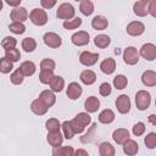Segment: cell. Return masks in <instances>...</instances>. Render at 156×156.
I'll use <instances>...</instances> for the list:
<instances>
[{
    "label": "cell",
    "mask_w": 156,
    "mask_h": 156,
    "mask_svg": "<svg viewBox=\"0 0 156 156\" xmlns=\"http://www.w3.org/2000/svg\"><path fill=\"white\" fill-rule=\"evenodd\" d=\"M150 102H151V95L149 91L139 90L135 94V105H136L138 110H140V111L146 110L150 106Z\"/></svg>",
    "instance_id": "obj_1"
},
{
    "label": "cell",
    "mask_w": 156,
    "mask_h": 156,
    "mask_svg": "<svg viewBox=\"0 0 156 156\" xmlns=\"http://www.w3.org/2000/svg\"><path fill=\"white\" fill-rule=\"evenodd\" d=\"M76 13V10L74 7L69 4V2H63L58 6L57 11H56V16L61 20H65V21H69Z\"/></svg>",
    "instance_id": "obj_2"
},
{
    "label": "cell",
    "mask_w": 156,
    "mask_h": 156,
    "mask_svg": "<svg viewBox=\"0 0 156 156\" xmlns=\"http://www.w3.org/2000/svg\"><path fill=\"white\" fill-rule=\"evenodd\" d=\"M29 20L35 26H44L48 22V13L43 9H33L29 13Z\"/></svg>",
    "instance_id": "obj_3"
},
{
    "label": "cell",
    "mask_w": 156,
    "mask_h": 156,
    "mask_svg": "<svg viewBox=\"0 0 156 156\" xmlns=\"http://www.w3.org/2000/svg\"><path fill=\"white\" fill-rule=\"evenodd\" d=\"M123 60H124V62L127 65H130V66L138 63V61H139V52H138L136 48L128 46L127 49H124V51H123Z\"/></svg>",
    "instance_id": "obj_4"
},
{
    "label": "cell",
    "mask_w": 156,
    "mask_h": 156,
    "mask_svg": "<svg viewBox=\"0 0 156 156\" xmlns=\"http://www.w3.org/2000/svg\"><path fill=\"white\" fill-rule=\"evenodd\" d=\"M44 43L45 45H48L49 48H52V49H57L61 46L62 44V39L58 34L54 33V32H48L44 34Z\"/></svg>",
    "instance_id": "obj_5"
},
{
    "label": "cell",
    "mask_w": 156,
    "mask_h": 156,
    "mask_svg": "<svg viewBox=\"0 0 156 156\" xmlns=\"http://www.w3.org/2000/svg\"><path fill=\"white\" fill-rule=\"evenodd\" d=\"M139 55L147 60V61H152L156 58V45H154L152 43H146L141 46L140 51H139Z\"/></svg>",
    "instance_id": "obj_6"
},
{
    "label": "cell",
    "mask_w": 156,
    "mask_h": 156,
    "mask_svg": "<svg viewBox=\"0 0 156 156\" xmlns=\"http://www.w3.org/2000/svg\"><path fill=\"white\" fill-rule=\"evenodd\" d=\"M116 107H117L119 113H122V115L128 113L129 110H130V100H129V98L126 94L119 95L117 98V100H116Z\"/></svg>",
    "instance_id": "obj_7"
},
{
    "label": "cell",
    "mask_w": 156,
    "mask_h": 156,
    "mask_svg": "<svg viewBox=\"0 0 156 156\" xmlns=\"http://www.w3.org/2000/svg\"><path fill=\"white\" fill-rule=\"evenodd\" d=\"M90 37H89V33L88 32H85V30H79V32H77V33H74L72 37H71V40H72V43L74 44V45H77V46H84V45H87V44H89V39Z\"/></svg>",
    "instance_id": "obj_8"
},
{
    "label": "cell",
    "mask_w": 156,
    "mask_h": 156,
    "mask_svg": "<svg viewBox=\"0 0 156 156\" xmlns=\"http://www.w3.org/2000/svg\"><path fill=\"white\" fill-rule=\"evenodd\" d=\"M99 60V54L96 52H90V51H83L79 55V61L82 65L84 66H93L96 63V61Z\"/></svg>",
    "instance_id": "obj_9"
},
{
    "label": "cell",
    "mask_w": 156,
    "mask_h": 156,
    "mask_svg": "<svg viewBox=\"0 0 156 156\" xmlns=\"http://www.w3.org/2000/svg\"><path fill=\"white\" fill-rule=\"evenodd\" d=\"M28 12H27V9H24V7H16V9H13L12 11H11V13H10V18L13 21V22H21V23H23L27 18H28Z\"/></svg>",
    "instance_id": "obj_10"
},
{
    "label": "cell",
    "mask_w": 156,
    "mask_h": 156,
    "mask_svg": "<svg viewBox=\"0 0 156 156\" xmlns=\"http://www.w3.org/2000/svg\"><path fill=\"white\" fill-rule=\"evenodd\" d=\"M149 4L150 1L149 0H140V1H136L133 6V11L136 16L139 17H144L149 13Z\"/></svg>",
    "instance_id": "obj_11"
},
{
    "label": "cell",
    "mask_w": 156,
    "mask_h": 156,
    "mask_svg": "<svg viewBox=\"0 0 156 156\" xmlns=\"http://www.w3.org/2000/svg\"><path fill=\"white\" fill-rule=\"evenodd\" d=\"M144 30H145V26L139 21H133L127 26V33L133 37L141 35L144 33Z\"/></svg>",
    "instance_id": "obj_12"
},
{
    "label": "cell",
    "mask_w": 156,
    "mask_h": 156,
    "mask_svg": "<svg viewBox=\"0 0 156 156\" xmlns=\"http://www.w3.org/2000/svg\"><path fill=\"white\" fill-rule=\"evenodd\" d=\"M83 90H82V87L77 83V82H72L68 84L67 87V90H66V95L71 99V100H77L80 95H82Z\"/></svg>",
    "instance_id": "obj_13"
},
{
    "label": "cell",
    "mask_w": 156,
    "mask_h": 156,
    "mask_svg": "<svg viewBox=\"0 0 156 156\" xmlns=\"http://www.w3.org/2000/svg\"><path fill=\"white\" fill-rule=\"evenodd\" d=\"M112 138L117 144L123 145L129 140V132L126 128H118L112 133Z\"/></svg>",
    "instance_id": "obj_14"
},
{
    "label": "cell",
    "mask_w": 156,
    "mask_h": 156,
    "mask_svg": "<svg viewBox=\"0 0 156 156\" xmlns=\"http://www.w3.org/2000/svg\"><path fill=\"white\" fill-rule=\"evenodd\" d=\"M30 110H32L33 113H35V115H38V116H43V115H45V113L48 112L49 107L38 98V99H35V100L32 101V104H30Z\"/></svg>",
    "instance_id": "obj_15"
},
{
    "label": "cell",
    "mask_w": 156,
    "mask_h": 156,
    "mask_svg": "<svg viewBox=\"0 0 156 156\" xmlns=\"http://www.w3.org/2000/svg\"><path fill=\"white\" fill-rule=\"evenodd\" d=\"M100 69L105 74H112L115 72V69H116V61L113 58H111V57L105 58L100 63Z\"/></svg>",
    "instance_id": "obj_16"
},
{
    "label": "cell",
    "mask_w": 156,
    "mask_h": 156,
    "mask_svg": "<svg viewBox=\"0 0 156 156\" xmlns=\"http://www.w3.org/2000/svg\"><path fill=\"white\" fill-rule=\"evenodd\" d=\"M39 99L48 106V107H51L55 102H56V96L54 94L52 90H43L40 94H39Z\"/></svg>",
    "instance_id": "obj_17"
},
{
    "label": "cell",
    "mask_w": 156,
    "mask_h": 156,
    "mask_svg": "<svg viewBox=\"0 0 156 156\" xmlns=\"http://www.w3.org/2000/svg\"><path fill=\"white\" fill-rule=\"evenodd\" d=\"M141 82L146 87H155L156 85V72L147 69L141 76Z\"/></svg>",
    "instance_id": "obj_18"
},
{
    "label": "cell",
    "mask_w": 156,
    "mask_h": 156,
    "mask_svg": "<svg viewBox=\"0 0 156 156\" xmlns=\"http://www.w3.org/2000/svg\"><path fill=\"white\" fill-rule=\"evenodd\" d=\"M91 26H93V28L96 29V30H104V29L107 28L108 21H107L106 17H104V16H101V15H98V16H95V17L91 20Z\"/></svg>",
    "instance_id": "obj_19"
},
{
    "label": "cell",
    "mask_w": 156,
    "mask_h": 156,
    "mask_svg": "<svg viewBox=\"0 0 156 156\" xmlns=\"http://www.w3.org/2000/svg\"><path fill=\"white\" fill-rule=\"evenodd\" d=\"M46 140H48V143H49L52 147H58V146L62 144V141H63V135H62L60 132L48 133Z\"/></svg>",
    "instance_id": "obj_20"
},
{
    "label": "cell",
    "mask_w": 156,
    "mask_h": 156,
    "mask_svg": "<svg viewBox=\"0 0 156 156\" xmlns=\"http://www.w3.org/2000/svg\"><path fill=\"white\" fill-rule=\"evenodd\" d=\"M84 107L89 113L96 112L99 110V107H100V101H99V99L96 96H89L84 102Z\"/></svg>",
    "instance_id": "obj_21"
},
{
    "label": "cell",
    "mask_w": 156,
    "mask_h": 156,
    "mask_svg": "<svg viewBox=\"0 0 156 156\" xmlns=\"http://www.w3.org/2000/svg\"><path fill=\"white\" fill-rule=\"evenodd\" d=\"M138 150H139L138 143L134 141V140H132V139H129L127 143L123 144V151H124V154L128 155V156H134V155H136Z\"/></svg>",
    "instance_id": "obj_22"
},
{
    "label": "cell",
    "mask_w": 156,
    "mask_h": 156,
    "mask_svg": "<svg viewBox=\"0 0 156 156\" xmlns=\"http://www.w3.org/2000/svg\"><path fill=\"white\" fill-rule=\"evenodd\" d=\"M79 78H80L82 83H84L85 85H91L96 80V74L91 69H84L80 73V77Z\"/></svg>",
    "instance_id": "obj_23"
},
{
    "label": "cell",
    "mask_w": 156,
    "mask_h": 156,
    "mask_svg": "<svg viewBox=\"0 0 156 156\" xmlns=\"http://www.w3.org/2000/svg\"><path fill=\"white\" fill-rule=\"evenodd\" d=\"M74 154L76 151L72 146H58L52 150V156H74Z\"/></svg>",
    "instance_id": "obj_24"
},
{
    "label": "cell",
    "mask_w": 156,
    "mask_h": 156,
    "mask_svg": "<svg viewBox=\"0 0 156 156\" xmlns=\"http://www.w3.org/2000/svg\"><path fill=\"white\" fill-rule=\"evenodd\" d=\"M99 121L104 124H110L111 122L115 121V112L110 108H105L104 111L100 112L99 115Z\"/></svg>",
    "instance_id": "obj_25"
},
{
    "label": "cell",
    "mask_w": 156,
    "mask_h": 156,
    "mask_svg": "<svg viewBox=\"0 0 156 156\" xmlns=\"http://www.w3.org/2000/svg\"><path fill=\"white\" fill-rule=\"evenodd\" d=\"M49 85H50V89H51L52 91L60 93V91L63 89V87H65V80H63V78L60 77V76H54V78L51 79V82H50Z\"/></svg>",
    "instance_id": "obj_26"
},
{
    "label": "cell",
    "mask_w": 156,
    "mask_h": 156,
    "mask_svg": "<svg viewBox=\"0 0 156 156\" xmlns=\"http://www.w3.org/2000/svg\"><path fill=\"white\" fill-rule=\"evenodd\" d=\"M99 154L100 156H115V147L112 146V144L104 141L99 146Z\"/></svg>",
    "instance_id": "obj_27"
},
{
    "label": "cell",
    "mask_w": 156,
    "mask_h": 156,
    "mask_svg": "<svg viewBox=\"0 0 156 156\" xmlns=\"http://www.w3.org/2000/svg\"><path fill=\"white\" fill-rule=\"evenodd\" d=\"M110 43H111V39H110V37L106 35V34H99V35H96V37L94 38V44H95L98 48H100V49L107 48V46L110 45Z\"/></svg>",
    "instance_id": "obj_28"
},
{
    "label": "cell",
    "mask_w": 156,
    "mask_h": 156,
    "mask_svg": "<svg viewBox=\"0 0 156 156\" xmlns=\"http://www.w3.org/2000/svg\"><path fill=\"white\" fill-rule=\"evenodd\" d=\"M20 68L23 72V74L24 76H28V77L29 76H33L35 73V69H37L34 62H32V61H24V62H22L21 66H20Z\"/></svg>",
    "instance_id": "obj_29"
},
{
    "label": "cell",
    "mask_w": 156,
    "mask_h": 156,
    "mask_svg": "<svg viewBox=\"0 0 156 156\" xmlns=\"http://www.w3.org/2000/svg\"><path fill=\"white\" fill-rule=\"evenodd\" d=\"M79 10H80V12L83 15L89 16V15H91L94 12V4L90 0H83L79 4Z\"/></svg>",
    "instance_id": "obj_30"
},
{
    "label": "cell",
    "mask_w": 156,
    "mask_h": 156,
    "mask_svg": "<svg viewBox=\"0 0 156 156\" xmlns=\"http://www.w3.org/2000/svg\"><path fill=\"white\" fill-rule=\"evenodd\" d=\"M61 123L57 118H50L46 121L45 123V127L48 129V133H54V132H60V128H61Z\"/></svg>",
    "instance_id": "obj_31"
},
{
    "label": "cell",
    "mask_w": 156,
    "mask_h": 156,
    "mask_svg": "<svg viewBox=\"0 0 156 156\" xmlns=\"http://www.w3.org/2000/svg\"><path fill=\"white\" fill-rule=\"evenodd\" d=\"M127 84H128V79H127V77L123 76V74H117V76L113 78V87H115L116 89H118V90L124 89V88L127 87Z\"/></svg>",
    "instance_id": "obj_32"
},
{
    "label": "cell",
    "mask_w": 156,
    "mask_h": 156,
    "mask_svg": "<svg viewBox=\"0 0 156 156\" xmlns=\"http://www.w3.org/2000/svg\"><path fill=\"white\" fill-rule=\"evenodd\" d=\"M74 121H76L80 127L85 128V127L90 123L91 118H90V116H89L87 112H80V113H78V115L74 117Z\"/></svg>",
    "instance_id": "obj_33"
},
{
    "label": "cell",
    "mask_w": 156,
    "mask_h": 156,
    "mask_svg": "<svg viewBox=\"0 0 156 156\" xmlns=\"http://www.w3.org/2000/svg\"><path fill=\"white\" fill-rule=\"evenodd\" d=\"M35 48H37V41L33 39V38H24L23 40H22V49L24 50V51H27V52H32V51H34L35 50Z\"/></svg>",
    "instance_id": "obj_34"
},
{
    "label": "cell",
    "mask_w": 156,
    "mask_h": 156,
    "mask_svg": "<svg viewBox=\"0 0 156 156\" xmlns=\"http://www.w3.org/2000/svg\"><path fill=\"white\" fill-rule=\"evenodd\" d=\"M61 128H62V130H63V135H65L66 139H72V138L74 136L76 133H74V130H73V128H72L71 121H65V122L62 123Z\"/></svg>",
    "instance_id": "obj_35"
},
{
    "label": "cell",
    "mask_w": 156,
    "mask_h": 156,
    "mask_svg": "<svg viewBox=\"0 0 156 156\" xmlns=\"http://www.w3.org/2000/svg\"><path fill=\"white\" fill-rule=\"evenodd\" d=\"M23 78H24V74H23V72L21 71L20 67H18V68L10 76V80H11V83H12V84H16V85L21 84V83L23 82Z\"/></svg>",
    "instance_id": "obj_36"
},
{
    "label": "cell",
    "mask_w": 156,
    "mask_h": 156,
    "mask_svg": "<svg viewBox=\"0 0 156 156\" xmlns=\"http://www.w3.org/2000/svg\"><path fill=\"white\" fill-rule=\"evenodd\" d=\"M5 57L9 58L12 62H16V61H18L21 58V52H20V50H17L15 48L13 49H9V50H5Z\"/></svg>",
    "instance_id": "obj_37"
},
{
    "label": "cell",
    "mask_w": 156,
    "mask_h": 156,
    "mask_svg": "<svg viewBox=\"0 0 156 156\" xmlns=\"http://www.w3.org/2000/svg\"><path fill=\"white\" fill-rule=\"evenodd\" d=\"M13 68V65H12V61H10L9 58L6 57H2L1 61H0V71L2 73H10Z\"/></svg>",
    "instance_id": "obj_38"
},
{
    "label": "cell",
    "mask_w": 156,
    "mask_h": 156,
    "mask_svg": "<svg viewBox=\"0 0 156 156\" xmlns=\"http://www.w3.org/2000/svg\"><path fill=\"white\" fill-rule=\"evenodd\" d=\"M144 144L147 149H155L156 147V133L154 132L149 133L144 139Z\"/></svg>",
    "instance_id": "obj_39"
},
{
    "label": "cell",
    "mask_w": 156,
    "mask_h": 156,
    "mask_svg": "<svg viewBox=\"0 0 156 156\" xmlns=\"http://www.w3.org/2000/svg\"><path fill=\"white\" fill-rule=\"evenodd\" d=\"M9 29L15 34H22V33L26 32V26L21 22H12L9 26Z\"/></svg>",
    "instance_id": "obj_40"
},
{
    "label": "cell",
    "mask_w": 156,
    "mask_h": 156,
    "mask_svg": "<svg viewBox=\"0 0 156 156\" xmlns=\"http://www.w3.org/2000/svg\"><path fill=\"white\" fill-rule=\"evenodd\" d=\"M55 67H56V63H55V61L51 60V58H44V60L40 62V69H41V71H52V72H54Z\"/></svg>",
    "instance_id": "obj_41"
},
{
    "label": "cell",
    "mask_w": 156,
    "mask_h": 156,
    "mask_svg": "<svg viewBox=\"0 0 156 156\" xmlns=\"http://www.w3.org/2000/svg\"><path fill=\"white\" fill-rule=\"evenodd\" d=\"M54 78V73L52 71H40L39 74V80L43 84H50L51 79Z\"/></svg>",
    "instance_id": "obj_42"
},
{
    "label": "cell",
    "mask_w": 156,
    "mask_h": 156,
    "mask_svg": "<svg viewBox=\"0 0 156 156\" xmlns=\"http://www.w3.org/2000/svg\"><path fill=\"white\" fill-rule=\"evenodd\" d=\"M80 24H82V18H79V17H76L73 20H69V21H65L63 22V27L66 29H76Z\"/></svg>",
    "instance_id": "obj_43"
},
{
    "label": "cell",
    "mask_w": 156,
    "mask_h": 156,
    "mask_svg": "<svg viewBox=\"0 0 156 156\" xmlns=\"http://www.w3.org/2000/svg\"><path fill=\"white\" fill-rule=\"evenodd\" d=\"M16 44H17V40H16L15 38H12V37H6V38H4L2 41H1V46H2L5 50L13 49V48L16 46Z\"/></svg>",
    "instance_id": "obj_44"
},
{
    "label": "cell",
    "mask_w": 156,
    "mask_h": 156,
    "mask_svg": "<svg viewBox=\"0 0 156 156\" xmlns=\"http://www.w3.org/2000/svg\"><path fill=\"white\" fill-rule=\"evenodd\" d=\"M144 132H145V124H144L143 122H138V123L134 124V127H133V134H134L135 136L143 135Z\"/></svg>",
    "instance_id": "obj_45"
},
{
    "label": "cell",
    "mask_w": 156,
    "mask_h": 156,
    "mask_svg": "<svg viewBox=\"0 0 156 156\" xmlns=\"http://www.w3.org/2000/svg\"><path fill=\"white\" fill-rule=\"evenodd\" d=\"M99 93L102 96H108L111 94V85L108 83H102L99 88Z\"/></svg>",
    "instance_id": "obj_46"
},
{
    "label": "cell",
    "mask_w": 156,
    "mask_h": 156,
    "mask_svg": "<svg viewBox=\"0 0 156 156\" xmlns=\"http://www.w3.org/2000/svg\"><path fill=\"white\" fill-rule=\"evenodd\" d=\"M40 4H41V6L44 9H51V7H54L56 5V1L55 0H41Z\"/></svg>",
    "instance_id": "obj_47"
},
{
    "label": "cell",
    "mask_w": 156,
    "mask_h": 156,
    "mask_svg": "<svg viewBox=\"0 0 156 156\" xmlns=\"http://www.w3.org/2000/svg\"><path fill=\"white\" fill-rule=\"evenodd\" d=\"M71 124H72V128H73V130H74V133L77 134H80V133H83V130H84V128L83 127H80L76 121H74V118L71 121Z\"/></svg>",
    "instance_id": "obj_48"
},
{
    "label": "cell",
    "mask_w": 156,
    "mask_h": 156,
    "mask_svg": "<svg viewBox=\"0 0 156 156\" xmlns=\"http://www.w3.org/2000/svg\"><path fill=\"white\" fill-rule=\"evenodd\" d=\"M149 13L156 18V0H151L149 4Z\"/></svg>",
    "instance_id": "obj_49"
},
{
    "label": "cell",
    "mask_w": 156,
    "mask_h": 156,
    "mask_svg": "<svg viewBox=\"0 0 156 156\" xmlns=\"http://www.w3.org/2000/svg\"><path fill=\"white\" fill-rule=\"evenodd\" d=\"M6 4H9L10 6H13L16 9V7H20L21 0H6Z\"/></svg>",
    "instance_id": "obj_50"
},
{
    "label": "cell",
    "mask_w": 156,
    "mask_h": 156,
    "mask_svg": "<svg viewBox=\"0 0 156 156\" xmlns=\"http://www.w3.org/2000/svg\"><path fill=\"white\" fill-rule=\"evenodd\" d=\"M74 156H89V155H88V152L84 149H77Z\"/></svg>",
    "instance_id": "obj_51"
},
{
    "label": "cell",
    "mask_w": 156,
    "mask_h": 156,
    "mask_svg": "<svg viewBox=\"0 0 156 156\" xmlns=\"http://www.w3.org/2000/svg\"><path fill=\"white\" fill-rule=\"evenodd\" d=\"M149 122H150L152 126L156 127V115H150V116H149Z\"/></svg>",
    "instance_id": "obj_52"
},
{
    "label": "cell",
    "mask_w": 156,
    "mask_h": 156,
    "mask_svg": "<svg viewBox=\"0 0 156 156\" xmlns=\"http://www.w3.org/2000/svg\"><path fill=\"white\" fill-rule=\"evenodd\" d=\"M155 106H156V100H155Z\"/></svg>",
    "instance_id": "obj_53"
}]
</instances>
